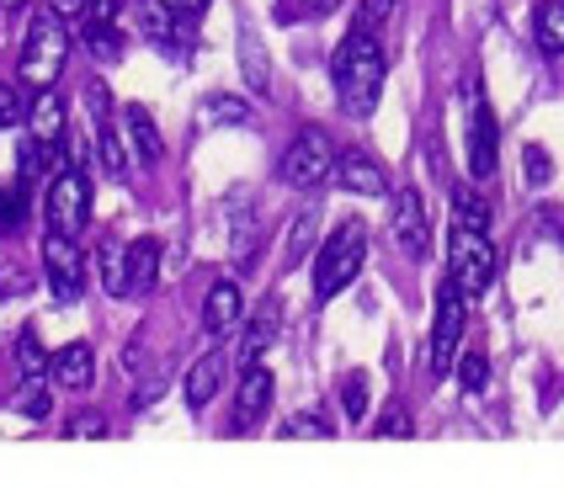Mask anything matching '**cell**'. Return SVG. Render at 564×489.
I'll return each instance as SVG.
<instances>
[{"label": "cell", "instance_id": "ba28073f", "mask_svg": "<svg viewBox=\"0 0 564 489\" xmlns=\"http://www.w3.org/2000/svg\"><path fill=\"white\" fill-rule=\"evenodd\" d=\"M86 218H91V182H86V171L69 160V165L54 171V182H48V229L80 235Z\"/></svg>", "mask_w": 564, "mask_h": 489}, {"label": "cell", "instance_id": "5b68a950", "mask_svg": "<svg viewBox=\"0 0 564 489\" xmlns=\"http://www.w3.org/2000/svg\"><path fill=\"white\" fill-rule=\"evenodd\" d=\"M133 17H139V32L155 43L171 64H187L192 48H197V22H187L192 11L182 6H165V0H128Z\"/></svg>", "mask_w": 564, "mask_h": 489}, {"label": "cell", "instance_id": "f6af8a7d", "mask_svg": "<svg viewBox=\"0 0 564 489\" xmlns=\"http://www.w3.org/2000/svg\"><path fill=\"white\" fill-rule=\"evenodd\" d=\"M6 276H11V272H0V298H6V293H11V282H6Z\"/></svg>", "mask_w": 564, "mask_h": 489}, {"label": "cell", "instance_id": "ee69618b", "mask_svg": "<svg viewBox=\"0 0 564 489\" xmlns=\"http://www.w3.org/2000/svg\"><path fill=\"white\" fill-rule=\"evenodd\" d=\"M304 6H310V11H330L336 0H304Z\"/></svg>", "mask_w": 564, "mask_h": 489}, {"label": "cell", "instance_id": "f546056e", "mask_svg": "<svg viewBox=\"0 0 564 489\" xmlns=\"http://www.w3.org/2000/svg\"><path fill=\"white\" fill-rule=\"evenodd\" d=\"M17 362H22V378H43V372H48V351H43L37 330H22V336H17Z\"/></svg>", "mask_w": 564, "mask_h": 489}, {"label": "cell", "instance_id": "1f68e13d", "mask_svg": "<svg viewBox=\"0 0 564 489\" xmlns=\"http://www.w3.org/2000/svg\"><path fill=\"white\" fill-rule=\"evenodd\" d=\"M28 218V192L11 182H0V229H17Z\"/></svg>", "mask_w": 564, "mask_h": 489}, {"label": "cell", "instance_id": "9a60e30c", "mask_svg": "<svg viewBox=\"0 0 564 489\" xmlns=\"http://www.w3.org/2000/svg\"><path fill=\"white\" fill-rule=\"evenodd\" d=\"M240 325H246L240 287L224 276V282H214V287H208V298H203V330H208V340H224L229 330H240Z\"/></svg>", "mask_w": 564, "mask_h": 489}, {"label": "cell", "instance_id": "836d02e7", "mask_svg": "<svg viewBox=\"0 0 564 489\" xmlns=\"http://www.w3.org/2000/svg\"><path fill=\"white\" fill-rule=\"evenodd\" d=\"M246 118H251V107L240 96H214L208 101V122H246Z\"/></svg>", "mask_w": 564, "mask_h": 489}, {"label": "cell", "instance_id": "8d00e7d4", "mask_svg": "<svg viewBox=\"0 0 564 489\" xmlns=\"http://www.w3.org/2000/svg\"><path fill=\"white\" fill-rule=\"evenodd\" d=\"M549 176H554V160H549V150H543V144H528V182L543 186Z\"/></svg>", "mask_w": 564, "mask_h": 489}, {"label": "cell", "instance_id": "e575fe53", "mask_svg": "<svg viewBox=\"0 0 564 489\" xmlns=\"http://www.w3.org/2000/svg\"><path fill=\"white\" fill-rule=\"evenodd\" d=\"M22 118H28V101L17 96V86H6V80H0V128H17Z\"/></svg>", "mask_w": 564, "mask_h": 489}, {"label": "cell", "instance_id": "4fadbf2b", "mask_svg": "<svg viewBox=\"0 0 564 489\" xmlns=\"http://www.w3.org/2000/svg\"><path fill=\"white\" fill-rule=\"evenodd\" d=\"M272 410V372L261 362L240 367V389H235V431H256Z\"/></svg>", "mask_w": 564, "mask_h": 489}, {"label": "cell", "instance_id": "ab89813d", "mask_svg": "<svg viewBox=\"0 0 564 489\" xmlns=\"http://www.w3.org/2000/svg\"><path fill=\"white\" fill-rule=\"evenodd\" d=\"M48 6L59 11V17L69 22V28H80V22H86V0H48Z\"/></svg>", "mask_w": 564, "mask_h": 489}, {"label": "cell", "instance_id": "ac0fdd59", "mask_svg": "<svg viewBox=\"0 0 564 489\" xmlns=\"http://www.w3.org/2000/svg\"><path fill=\"white\" fill-rule=\"evenodd\" d=\"M160 240L155 235H139V240H128V298H144L150 287H155L160 276Z\"/></svg>", "mask_w": 564, "mask_h": 489}, {"label": "cell", "instance_id": "4dcf8cb0", "mask_svg": "<svg viewBox=\"0 0 564 489\" xmlns=\"http://www.w3.org/2000/svg\"><path fill=\"white\" fill-rule=\"evenodd\" d=\"M341 410H346V421H362L368 415V372H346L341 378Z\"/></svg>", "mask_w": 564, "mask_h": 489}, {"label": "cell", "instance_id": "e0dca14e", "mask_svg": "<svg viewBox=\"0 0 564 489\" xmlns=\"http://www.w3.org/2000/svg\"><path fill=\"white\" fill-rule=\"evenodd\" d=\"M48 378H54L59 389H69V394H86V389L96 383V351L86 346V340H69L64 351L48 357Z\"/></svg>", "mask_w": 564, "mask_h": 489}, {"label": "cell", "instance_id": "6da1fadb", "mask_svg": "<svg viewBox=\"0 0 564 489\" xmlns=\"http://www.w3.org/2000/svg\"><path fill=\"white\" fill-rule=\"evenodd\" d=\"M383 75H389V59H383L378 32L351 28L336 48V59H330V80H336L346 118H373L378 96H383Z\"/></svg>", "mask_w": 564, "mask_h": 489}, {"label": "cell", "instance_id": "7402d4cb", "mask_svg": "<svg viewBox=\"0 0 564 489\" xmlns=\"http://www.w3.org/2000/svg\"><path fill=\"white\" fill-rule=\"evenodd\" d=\"M533 37H538V48H543L549 59H560L564 54V0H538Z\"/></svg>", "mask_w": 564, "mask_h": 489}, {"label": "cell", "instance_id": "484cf974", "mask_svg": "<svg viewBox=\"0 0 564 489\" xmlns=\"http://www.w3.org/2000/svg\"><path fill=\"white\" fill-rule=\"evenodd\" d=\"M80 37H86V48H91L101 64H118L123 59V37L112 22H80Z\"/></svg>", "mask_w": 564, "mask_h": 489}, {"label": "cell", "instance_id": "5bb4252c", "mask_svg": "<svg viewBox=\"0 0 564 489\" xmlns=\"http://www.w3.org/2000/svg\"><path fill=\"white\" fill-rule=\"evenodd\" d=\"M336 182H341V192H357V197H389V171L368 150L336 154Z\"/></svg>", "mask_w": 564, "mask_h": 489}, {"label": "cell", "instance_id": "60d3db41", "mask_svg": "<svg viewBox=\"0 0 564 489\" xmlns=\"http://www.w3.org/2000/svg\"><path fill=\"white\" fill-rule=\"evenodd\" d=\"M118 17V0H86V22H112Z\"/></svg>", "mask_w": 564, "mask_h": 489}, {"label": "cell", "instance_id": "f35d334b", "mask_svg": "<svg viewBox=\"0 0 564 489\" xmlns=\"http://www.w3.org/2000/svg\"><path fill=\"white\" fill-rule=\"evenodd\" d=\"M410 431H415V421H410L405 410H394V415H383L373 426V436H410Z\"/></svg>", "mask_w": 564, "mask_h": 489}, {"label": "cell", "instance_id": "603a6c76", "mask_svg": "<svg viewBox=\"0 0 564 489\" xmlns=\"http://www.w3.org/2000/svg\"><path fill=\"white\" fill-rule=\"evenodd\" d=\"M240 64H246V80L256 96L272 91V59H267V43L256 37V28H240Z\"/></svg>", "mask_w": 564, "mask_h": 489}, {"label": "cell", "instance_id": "d6986e66", "mask_svg": "<svg viewBox=\"0 0 564 489\" xmlns=\"http://www.w3.org/2000/svg\"><path fill=\"white\" fill-rule=\"evenodd\" d=\"M224 351H208V357H197L187 372V404H192V415L203 410V404H214V394L224 389Z\"/></svg>", "mask_w": 564, "mask_h": 489}, {"label": "cell", "instance_id": "8fae6325", "mask_svg": "<svg viewBox=\"0 0 564 489\" xmlns=\"http://www.w3.org/2000/svg\"><path fill=\"white\" fill-rule=\"evenodd\" d=\"M91 118H96V154H101V165H107V176H128V139L123 128H118V118H112V101H107V86L101 80H91Z\"/></svg>", "mask_w": 564, "mask_h": 489}, {"label": "cell", "instance_id": "2e32d148", "mask_svg": "<svg viewBox=\"0 0 564 489\" xmlns=\"http://www.w3.org/2000/svg\"><path fill=\"white\" fill-rule=\"evenodd\" d=\"M64 133H69V118H64V101L54 96V86H48V91L32 96V107H28V139H32V144H43V150L59 154Z\"/></svg>", "mask_w": 564, "mask_h": 489}, {"label": "cell", "instance_id": "44dd1931", "mask_svg": "<svg viewBox=\"0 0 564 489\" xmlns=\"http://www.w3.org/2000/svg\"><path fill=\"white\" fill-rule=\"evenodd\" d=\"M123 122H128V150L139 154L144 165H155V160H160V150H165V144H160V128H155V118H150V112H144V107L133 101V107H123Z\"/></svg>", "mask_w": 564, "mask_h": 489}, {"label": "cell", "instance_id": "d6a6232c", "mask_svg": "<svg viewBox=\"0 0 564 489\" xmlns=\"http://www.w3.org/2000/svg\"><path fill=\"white\" fill-rule=\"evenodd\" d=\"M458 383L479 394L485 383H490V362H485V351H469V357H458Z\"/></svg>", "mask_w": 564, "mask_h": 489}, {"label": "cell", "instance_id": "f1b7e54d", "mask_svg": "<svg viewBox=\"0 0 564 489\" xmlns=\"http://www.w3.org/2000/svg\"><path fill=\"white\" fill-rule=\"evenodd\" d=\"M282 436H288V442H299V436H319V442H330L336 426H330L325 415H314V410H299V415H288V421H282Z\"/></svg>", "mask_w": 564, "mask_h": 489}, {"label": "cell", "instance_id": "4316f807", "mask_svg": "<svg viewBox=\"0 0 564 489\" xmlns=\"http://www.w3.org/2000/svg\"><path fill=\"white\" fill-rule=\"evenodd\" d=\"M48 383H54L48 372L22 383V394H17V410H22L28 421H48V410H54V389H48Z\"/></svg>", "mask_w": 564, "mask_h": 489}, {"label": "cell", "instance_id": "cb8c5ba5", "mask_svg": "<svg viewBox=\"0 0 564 489\" xmlns=\"http://www.w3.org/2000/svg\"><path fill=\"white\" fill-rule=\"evenodd\" d=\"M96 272H101V287H107L112 298H128V244L101 240V250H96Z\"/></svg>", "mask_w": 564, "mask_h": 489}, {"label": "cell", "instance_id": "ffe728a7", "mask_svg": "<svg viewBox=\"0 0 564 489\" xmlns=\"http://www.w3.org/2000/svg\"><path fill=\"white\" fill-rule=\"evenodd\" d=\"M272 336H278V298H267V304L246 319V336H240V367L261 362V351L272 346Z\"/></svg>", "mask_w": 564, "mask_h": 489}, {"label": "cell", "instance_id": "9c48e42d", "mask_svg": "<svg viewBox=\"0 0 564 489\" xmlns=\"http://www.w3.org/2000/svg\"><path fill=\"white\" fill-rule=\"evenodd\" d=\"M496 150H501V128H496V107L485 101L479 75L469 80V176L490 182L496 176Z\"/></svg>", "mask_w": 564, "mask_h": 489}, {"label": "cell", "instance_id": "7c38bea8", "mask_svg": "<svg viewBox=\"0 0 564 489\" xmlns=\"http://www.w3.org/2000/svg\"><path fill=\"white\" fill-rule=\"evenodd\" d=\"M389 229H394V240H400V250H405L410 261H421V256L432 250V224H426V203H421L415 186L394 192V218H389Z\"/></svg>", "mask_w": 564, "mask_h": 489}, {"label": "cell", "instance_id": "74e56055", "mask_svg": "<svg viewBox=\"0 0 564 489\" xmlns=\"http://www.w3.org/2000/svg\"><path fill=\"white\" fill-rule=\"evenodd\" d=\"M64 431H69V436H107L112 426H107V415H96V410H86V415H75V421H69Z\"/></svg>", "mask_w": 564, "mask_h": 489}, {"label": "cell", "instance_id": "d4e9b609", "mask_svg": "<svg viewBox=\"0 0 564 489\" xmlns=\"http://www.w3.org/2000/svg\"><path fill=\"white\" fill-rule=\"evenodd\" d=\"M319 240V208H304V214L293 218V229H288V244H282V267H299L304 256L314 250Z\"/></svg>", "mask_w": 564, "mask_h": 489}, {"label": "cell", "instance_id": "3957f363", "mask_svg": "<svg viewBox=\"0 0 564 489\" xmlns=\"http://www.w3.org/2000/svg\"><path fill=\"white\" fill-rule=\"evenodd\" d=\"M64 59H69V28H64L59 11L48 6V11L32 17L28 37H22V80H28V91H48L59 80Z\"/></svg>", "mask_w": 564, "mask_h": 489}, {"label": "cell", "instance_id": "52a82bcc", "mask_svg": "<svg viewBox=\"0 0 564 489\" xmlns=\"http://www.w3.org/2000/svg\"><path fill=\"white\" fill-rule=\"evenodd\" d=\"M336 144L325 128H299V139L282 154V182L288 186H319L325 176H336Z\"/></svg>", "mask_w": 564, "mask_h": 489}, {"label": "cell", "instance_id": "30bf717a", "mask_svg": "<svg viewBox=\"0 0 564 489\" xmlns=\"http://www.w3.org/2000/svg\"><path fill=\"white\" fill-rule=\"evenodd\" d=\"M43 272H48V293L59 304H75L86 293V261L75 250V235H59V229L43 235Z\"/></svg>", "mask_w": 564, "mask_h": 489}, {"label": "cell", "instance_id": "7a4b0ae2", "mask_svg": "<svg viewBox=\"0 0 564 489\" xmlns=\"http://www.w3.org/2000/svg\"><path fill=\"white\" fill-rule=\"evenodd\" d=\"M362 261H368V224L346 218V224H336V235H325L319 256H314V298L319 304L341 298L346 287L357 282Z\"/></svg>", "mask_w": 564, "mask_h": 489}, {"label": "cell", "instance_id": "7bdbcfd3", "mask_svg": "<svg viewBox=\"0 0 564 489\" xmlns=\"http://www.w3.org/2000/svg\"><path fill=\"white\" fill-rule=\"evenodd\" d=\"M22 6H32V0H0V11H22Z\"/></svg>", "mask_w": 564, "mask_h": 489}, {"label": "cell", "instance_id": "277c9868", "mask_svg": "<svg viewBox=\"0 0 564 489\" xmlns=\"http://www.w3.org/2000/svg\"><path fill=\"white\" fill-rule=\"evenodd\" d=\"M447 276H453L469 298H485V293H490V282H496V244H490V229L453 224V235H447Z\"/></svg>", "mask_w": 564, "mask_h": 489}, {"label": "cell", "instance_id": "8992f818", "mask_svg": "<svg viewBox=\"0 0 564 489\" xmlns=\"http://www.w3.org/2000/svg\"><path fill=\"white\" fill-rule=\"evenodd\" d=\"M464 319H469V293L447 276L437 287V314H432V378H447L464 346Z\"/></svg>", "mask_w": 564, "mask_h": 489}, {"label": "cell", "instance_id": "d590c367", "mask_svg": "<svg viewBox=\"0 0 564 489\" xmlns=\"http://www.w3.org/2000/svg\"><path fill=\"white\" fill-rule=\"evenodd\" d=\"M394 6L400 0H362V11H357V28H368V32H378L389 17H394Z\"/></svg>", "mask_w": 564, "mask_h": 489}, {"label": "cell", "instance_id": "83f0119b", "mask_svg": "<svg viewBox=\"0 0 564 489\" xmlns=\"http://www.w3.org/2000/svg\"><path fill=\"white\" fill-rule=\"evenodd\" d=\"M453 224H469V229H490V208L485 197L469 186H453Z\"/></svg>", "mask_w": 564, "mask_h": 489}, {"label": "cell", "instance_id": "b9f144b4", "mask_svg": "<svg viewBox=\"0 0 564 489\" xmlns=\"http://www.w3.org/2000/svg\"><path fill=\"white\" fill-rule=\"evenodd\" d=\"M176 6H182V11H192V17H197V11H203L208 0H176Z\"/></svg>", "mask_w": 564, "mask_h": 489}]
</instances>
